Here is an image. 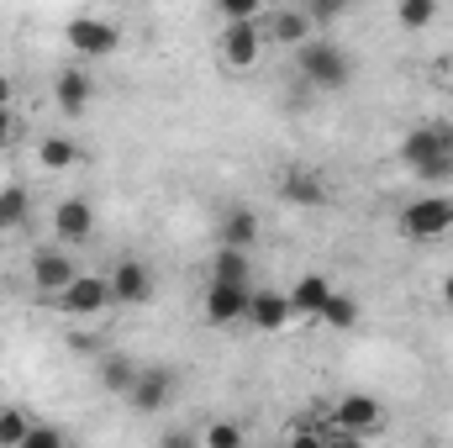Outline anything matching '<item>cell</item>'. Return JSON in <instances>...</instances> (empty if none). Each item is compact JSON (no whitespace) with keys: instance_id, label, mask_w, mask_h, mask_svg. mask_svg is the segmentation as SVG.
Segmentation results:
<instances>
[{"instance_id":"cell-29","label":"cell","mask_w":453,"mask_h":448,"mask_svg":"<svg viewBox=\"0 0 453 448\" xmlns=\"http://www.w3.org/2000/svg\"><path fill=\"white\" fill-rule=\"evenodd\" d=\"M21 448H64V428H37V422H32V433H27Z\"/></svg>"},{"instance_id":"cell-12","label":"cell","mask_w":453,"mask_h":448,"mask_svg":"<svg viewBox=\"0 0 453 448\" xmlns=\"http://www.w3.org/2000/svg\"><path fill=\"white\" fill-rule=\"evenodd\" d=\"M111 296L121 306H142V301H153V269L142 264V259H121L111 269Z\"/></svg>"},{"instance_id":"cell-20","label":"cell","mask_w":453,"mask_h":448,"mask_svg":"<svg viewBox=\"0 0 453 448\" xmlns=\"http://www.w3.org/2000/svg\"><path fill=\"white\" fill-rule=\"evenodd\" d=\"M137 369H142V364H132L127 353H106V359H101V390L127 396V390H132V380H137Z\"/></svg>"},{"instance_id":"cell-10","label":"cell","mask_w":453,"mask_h":448,"mask_svg":"<svg viewBox=\"0 0 453 448\" xmlns=\"http://www.w3.org/2000/svg\"><path fill=\"white\" fill-rule=\"evenodd\" d=\"M74 274H80V264H74V259H69V253H64L58 243H53V248H37V253H32V285H37L42 296H58V290H64V285H69Z\"/></svg>"},{"instance_id":"cell-28","label":"cell","mask_w":453,"mask_h":448,"mask_svg":"<svg viewBox=\"0 0 453 448\" xmlns=\"http://www.w3.org/2000/svg\"><path fill=\"white\" fill-rule=\"evenodd\" d=\"M217 11H222L226 21H248V16L264 11V0H217Z\"/></svg>"},{"instance_id":"cell-26","label":"cell","mask_w":453,"mask_h":448,"mask_svg":"<svg viewBox=\"0 0 453 448\" xmlns=\"http://www.w3.org/2000/svg\"><path fill=\"white\" fill-rule=\"evenodd\" d=\"M353 11V0H306V16H311V27H333Z\"/></svg>"},{"instance_id":"cell-13","label":"cell","mask_w":453,"mask_h":448,"mask_svg":"<svg viewBox=\"0 0 453 448\" xmlns=\"http://www.w3.org/2000/svg\"><path fill=\"white\" fill-rule=\"evenodd\" d=\"M290 317H296L290 296H280V290H253V296H248V328H258V333H285Z\"/></svg>"},{"instance_id":"cell-19","label":"cell","mask_w":453,"mask_h":448,"mask_svg":"<svg viewBox=\"0 0 453 448\" xmlns=\"http://www.w3.org/2000/svg\"><path fill=\"white\" fill-rule=\"evenodd\" d=\"M211 280H226V285H248L253 269H248V248H226L217 243V259H211Z\"/></svg>"},{"instance_id":"cell-32","label":"cell","mask_w":453,"mask_h":448,"mask_svg":"<svg viewBox=\"0 0 453 448\" xmlns=\"http://www.w3.org/2000/svg\"><path fill=\"white\" fill-rule=\"evenodd\" d=\"M443 301H449V306H453V274H449V280H443Z\"/></svg>"},{"instance_id":"cell-7","label":"cell","mask_w":453,"mask_h":448,"mask_svg":"<svg viewBox=\"0 0 453 448\" xmlns=\"http://www.w3.org/2000/svg\"><path fill=\"white\" fill-rule=\"evenodd\" d=\"M264 21L258 16H248V21H226L222 27V64L226 69H253L258 64V53H264Z\"/></svg>"},{"instance_id":"cell-5","label":"cell","mask_w":453,"mask_h":448,"mask_svg":"<svg viewBox=\"0 0 453 448\" xmlns=\"http://www.w3.org/2000/svg\"><path fill=\"white\" fill-rule=\"evenodd\" d=\"M64 37H69V48L80 58H111L116 48H121V27L106 21V16H74L64 27Z\"/></svg>"},{"instance_id":"cell-4","label":"cell","mask_w":453,"mask_h":448,"mask_svg":"<svg viewBox=\"0 0 453 448\" xmlns=\"http://www.w3.org/2000/svg\"><path fill=\"white\" fill-rule=\"evenodd\" d=\"M58 312H69V317H101L106 306H111V274H74L58 296Z\"/></svg>"},{"instance_id":"cell-30","label":"cell","mask_w":453,"mask_h":448,"mask_svg":"<svg viewBox=\"0 0 453 448\" xmlns=\"http://www.w3.org/2000/svg\"><path fill=\"white\" fill-rule=\"evenodd\" d=\"M11 137H16V112H11V106H0V148H5Z\"/></svg>"},{"instance_id":"cell-17","label":"cell","mask_w":453,"mask_h":448,"mask_svg":"<svg viewBox=\"0 0 453 448\" xmlns=\"http://www.w3.org/2000/svg\"><path fill=\"white\" fill-rule=\"evenodd\" d=\"M327 296H333V280L327 274H301L296 280V290H290V306H296V317H322V306H327Z\"/></svg>"},{"instance_id":"cell-25","label":"cell","mask_w":453,"mask_h":448,"mask_svg":"<svg viewBox=\"0 0 453 448\" xmlns=\"http://www.w3.org/2000/svg\"><path fill=\"white\" fill-rule=\"evenodd\" d=\"M395 21H401L406 32H422V27L438 21V0H401V5H395Z\"/></svg>"},{"instance_id":"cell-15","label":"cell","mask_w":453,"mask_h":448,"mask_svg":"<svg viewBox=\"0 0 453 448\" xmlns=\"http://www.w3.org/2000/svg\"><path fill=\"white\" fill-rule=\"evenodd\" d=\"M90 96H96V80H90L85 69H58V80H53V101H58V112L64 116H85Z\"/></svg>"},{"instance_id":"cell-8","label":"cell","mask_w":453,"mask_h":448,"mask_svg":"<svg viewBox=\"0 0 453 448\" xmlns=\"http://www.w3.org/2000/svg\"><path fill=\"white\" fill-rule=\"evenodd\" d=\"M333 422H338V433L364 438V433H380L385 428V406L374 396H364V390H348L338 406H333Z\"/></svg>"},{"instance_id":"cell-21","label":"cell","mask_w":453,"mask_h":448,"mask_svg":"<svg viewBox=\"0 0 453 448\" xmlns=\"http://www.w3.org/2000/svg\"><path fill=\"white\" fill-rule=\"evenodd\" d=\"M37 164L42 169H74L80 164V143L74 137H42L37 143Z\"/></svg>"},{"instance_id":"cell-9","label":"cell","mask_w":453,"mask_h":448,"mask_svg":"<svg viewBox=\"0 0 453 448\" xmlns=\"http://www.w3.org/2000/svg\"><path fill=\"white\" fill-rule=\"evenodd\" d=\"M248 296H253V285H226V280H211V290H206L201 312H206V322H211V328L248 322Z\"/></svg>"},{"instance_id":"cell-1","label":"cell","mask_w":453,"mask_h":448,"mask_svg":"<svg viewBox=\"0 0 453 448\" xmlns=\"http://www.w3.org/2000/svg\"><path fill=\"white\" fill-rule=\"evenodd\" d=\"M401 164H406L417 180H427V185L449 180L453 174V127L449 121H422V127H411V132L401 137Z\"/></svg>"},{"instance_id":"cell-27","label":"cell","mask_w":453,"mask_h":448,"mask_svg":"<svg viewBox=\"0 0 453 448\" xmlns=\"http://www.w3.org/2000/svg\"><path fill=\"white\" fill-rule=\"evenodd\" d=\"M201 444L206 448H237L242 444V428H237V422H211V428L201 433Z\"/></svg>"},{"instance_id":"cell-24","label":"cell","mask_w":453,"mask_h":448,"mask_svg":"<svg viewBox=\"0 0 453 448\" xmlns=\"http://www.w3.org/2000/svg\"><path fill=\"white\" fill-rule=\"evenodd\" d=\"M32 433V412L27 406H0V448H21Z\"/></svg>"},{"instance_id":"cell-2","label":"cell","mask_w":453,"mask_h":448,"mask_svg":"<svg viewBox=\"0 0 453 448\" xmlns=\"http://www.w3.org/2000/svg\"><path fill=\"white\" fill-rule=\"evenodd\" d=\"M296 69H301V80L311 85V90H342V85H353V53L333 42V37H306L301 48H296Z\"/></svg>"},{"instance_id":"cell-31","label":"cell","mask_w":453,"mask_h":448,"mask_svg":"<svg viewBox=\"0 0 453 448\" xmlns=\"http://www.w3.org/2000/svg\"><path fill=\"white\" fill-rule=\"evenodd\" d=\"M11 96H16V90H11V80L0 74V106H11Z\"/></svg>"},{"instance_id":"cell-6","label":"cell","mask_w":453,"mask_h":448,"mask_svg":"<svg viewBox=\"0 0 453 448\" xmlns=\"http://www.w3.org/2000/svg\"><path fill=\"white\" fill-rule=\"evenodd\" d=\"M174 390H180V375H174V369L142 364L137 380H132V390H127V401H132V412H164V406L174 401Z\"/></svg>"},{"instance_id":"cell-22","label":"cell","mask_w":453,"mask_h":448,"mask_svg":"<svg viewBox=\"0 0 453 448\" xmlns=\"http://www.w3.org/2000/svg\"><path fill=\"white\" fill-rule=\"evenodd\" d=\"M317 322H322V328H333V333H348V328L358 322V296H342V290H333Z\"/></svg>"},{"instance_id":"cell-14","label":"cell","mask_w":453,"mask_h":448,"mask_svg":"<svg viewBox=\"0 0 453 448\" xmlns=\"http://www.w3.org/2000/svg\"><path fill=\"white\" fill-rule=\"evenodd\" d=\"M280 201L285 206H301V212H317V206H327V180L311 174V169H290L280 180Z\"/></svg>"},{"instance_id":"cell-23","label":"cell","mask_w":453,"mask_h":448,"mask_svg":"<svg viewBox=\"0 0 453 448\" xmlns=\"http://www.w3.org/2000/svg\"><path fill=\"white\" fill-rule=\"evenodd\" d=\"M32 212V196L21 185H0V232H16Z\"/></svg>"},{"instance_id":"cell-16","label":"cell","mask_w":453,"mask_h":448,"mask_svg":"<svg viewBox=\"0 0 453 448\" xmlns=\"http://www.w3.org/2000/svg\"><path fill=\"white\" fill-rule=\"evenodd\" d=\"M264 37H269V42H285V48H301V42L311 37V16H306V5H285V11H274V16L264 21Z\"/></svg>"},{"instance_id":"cell-11","label":"cell","mask_w":453,"mask_h":448,"mask_svg":"<svg viewBox=\"0 0 453 448\" xmlns=\"http://www.w3.org/2000/svg\"><path fill=\"white\" fill-rule=\"evenodd\" d=\"M53 237H58V243H90V237H96V206L80 201V196L58 201V206H53Z\"/></svg>"},{"instance_id":"cell-18","label":"cell","mask_w":453,"mask_h":448,"mask_svg":"<svg viewBox=\"0 0 453 448\" xmlns=\"http://www.w3.org/2000/svg\"><path fill=\"white\" fill-rule=\"evenodd\" d=\"M217 243H226V248H253V243H258V217H253L248 206L226 212L222 227H217Z\"/></svg>"},{"instance_id":"cell-3","label":"cell","mask_w":453,"mask_h":448,"mask_svg":"<svg viewBox=\"0 0 453 448\" xmlns=\"http://www.w3.org/2000/svg\"><path fill=\"white\" fill-rule=\"evenodd\" d=\"M401 237H411V243H438V237H449L453 232V196H417L411 206H401Z\"/></svg>"}]
</instances>
